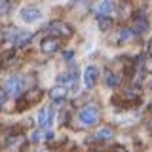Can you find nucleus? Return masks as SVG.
Instances as JSON below:
<instances>
[{
  "instance_id": "1",
  "label": "nucleus",
  "mask_w": 152,
  "mask_h": 152,
  "mask_svg": "<svg viewBox=\"0 0 152 152\" xmlns=\"http://www.w3.org/2000/svg\"><path fill=\"white\" fill-rule=\"evenodd\" d=\"M101 118V112H99V107L97 104H86L82 110L78 112V120L82 126L89 127V126H95Z\"/></svg>"
},
{
  "instance_id": "2",
  "label": "nucleus",
  "mask_w": 152,
  "mask_h": 152,
  "mask_svg": "<svg viewBox=\"0 0 152 152\" xmlns=\"http://www.w3.org/2000/svg\"><path fill=\"white\" fill-rule=\"evenodd\" d=\"M78 78H80V76H78V69L72 66L70 70H66V72H63V74L59 76V86L76 91V89H78Z\"/></svg>"
},
{
  "instance_id": "3",
  "label": "nucleus",
  "mask_w": 152,
  "mask_h": 152,
  "mask_svg": "<svg viewBox=\"0 0 152 152\" xmlns=\"http://www.w3.org/2000/svg\"><path fill=\"white\" fill-rule=\"evenodd\" d=\"M46 31L50 32V34H53V36H70L72 34L70 25H66L63 21H51L50 25L46 27Z\"/></svg>"
},
{
  "instance_id": "4",
  "label": "nucleus",
  "mask_w": 152,
  "mask_h": 152,
  "mask_svg": "<svg viewBox=\"0 0 152 152\" xmlns=\"http://www.w3.org/2000/svg\"><path fill=\"white\" fill-rule=\"evenodd\" d=\"M40 17H42V12L36 6H25L19 10V19H23L25 23H36Z\"/></svg>"
},
{
  "instance_id": "5",
  "label": "nucleus",
  "mask_w": 152,
  "mask_h": 152,
  "mask_svg": "<svg viewBox=\"0 0 152 152\" xmlns=\"http://www.w3.org/2000/svg\"><path fill=\"white\" fill-rule=\"evenodd\" d=\"M23 89H25V82L19 76H12V78L6 82V93L13 95V97H21Z\"/></svg>"
},
{
  "instance_id": "6",
  "label": "nucleus",
  "mask_w": 152,
  "mask_h": 152,
  "mask_svg": "<svg viewBox=\"0 0 152 152\" xmlns=\"http://www.w3.org/2000/svg\"><path fill=\"white\" fill-rule=\"evenodd\" d=\"M97 80H99V69L95 65H89V66H86V70H84V86L88 89H91L95 84H97Z\"/></svg>"
},
{
  "instance_id": "7",
  "label": "nucleus",
  "mask_w": 152,
  "mask_h": 152,
  "mask_svg": "<svg viewBox=\"0 0 152 152\" xmlns=\"http://www.w3.org/2000/svg\"><path fill=\"white\" fill-rule=\"evenodd\" d=\"M38 126L42 127V129H50L51 126H53V110H51L50 107L42 108L40 114H38Z\"/></svg>"
},
{
  "instance_id": "8",
  "label": "nucleus",
  "mask_w": 152,
  "mask_h": 152,
  "mask_svg": "<svg viewBox=\"0 0 152 152\" xmlns=\"http://www.w3.org/2000/svg\"><path fill=\"white\" fill-rule=\"evenodd\" d=\"M93 12L97 13L99 17L110 15V13L114 12V0H99V2L93 6Z\"/></svg>"
},
{
  "instance_id": "9",
  "label": "nucleus",
  "mask_w": 152,
  "mask_h": 152,
  "mask_svg": "<svg viewBox=\"0 0 152 152\" xmlns=\"http://www.w3.org/2000/svg\"><path fill=\"white\" fill-rule=\"evenodd\" d=\"M59 46H61V42H59V38L57 36H48L42 40V51L48 55H51V53H55L57 50H59Z\"/></svg>"
},
{
  "instance_id": "10",
  "label": "nucleus",
  "mask_w": 152,
  "mask_h": 152,
  "mask_svg": "<svg viewBox=\"0 0 152 152\" xmlns=\"http://www.w3.org/2000/svg\"><path fill=\"white\" fill-rule=\"evenodd\" d=\"M114 137V129L110 126H103L101 129H97V133L93 135V139L95 141H108V139H112Z\"/></svg>"
},
{
  "instance_id": "11",
  "label": "nucleus",
  "mask_w": 152,
  "mask_h": 152,
  "mask_svg": "<svg viewBox=\"0 0 152 152\" xmlns=\"http://www.w3.org/2000/svg\"><path fill=\"white\" fill-rule=\"evenodd\" d=\"M53 137V133H51L50 129H42L40 127V131H34L31 135V141H34V142H40V141H46V139H51Z\"/></svg>"
},
{
  "instance_id": "12",
  "label": "nucleus",
  "mask_w": 152,
  "mask_h": 152,
  "mask_svg": "<svg viewBox=\"0 0 152 152\" xmlns=\"http://www.w3.org/2000/svg\"><path fill=\"white\" fill-rule=\"evenodd\" d=\"M118 84H120L118 76L114 74L112 70H104V86H107V88H118Z\"/></svg>"
},
{
  "instance_id": "13",
  "label": "nucleus",
  "mask_w": 152,
  "mask_h": 152,
  "mask_svg": "<svg viewBox=\"0 0 152 152\" xmlns=\"http://www.w3.org/2000/svg\"><path fill=\"white\" fill-rule=\"evenodd\" d=\"M65 95H66V88H63V86H57V88L50 89V97L53 101H63Z\"/></svg>"
},
{
  "instance_id": "14",
  "label": "nucleus",
  "mask_w": 152,
  "mask_h": 152,
  "mask_svg": "<svg viewBox=\"0 0 152 152\" xmlns=\"http://www.w3.org/2000/svg\"><path fill=\"white\" fill-rule=\"evenodd\" d=\"M135 38V32L131 31V28H122L120 32H118V40L120 42H129Z\"/></svg>"
},
{
  "instance_id": "15",
  "label": "nucleus",
  "mask_w": 152,
  "mask_h": 152,
  "mask_svg": "<svg viewBox=\"0 0 152 152\" xmlns=\"http://www.w3.org/2000/svg\"><path fill=\"white\" fill-rule=\"evenodd\" d=\"M21 141H23V137H21V135H17V137H10L6 145L10 146V150H13V152H15V148H17L19 145H21Z\"/></svg>"
},
{
  "instance_id": "16",
  "label": "nucleus",
  "mask_w": 152,
  "mask_h": 152,
  "mask_svg": "<svg viewBox=\"0 0 152 152\" xmlns=\"http://www.w3.org/2000/svg\"><path fill=\"white\" fill-rule=\"evenodd\" d=\"M146 27H148V25H146L145 19H137V23H135V31H133V32H135V34H141V32H145V31H146Z\"/></svg>"
},
{
  "instance_id": "17",
  "label": "nucleus",
  "mask_w": 152,
  "mask_h": 152,
  "mask_svg": "<svg viewBox=\"0 0 152 152\" xmlns=\"http://www.w3.org/2000/svg\"><path fill=\"white\" fill-rule=\"evenodd\" d=\"M110 25H112V19L108 17V15H104V17H101V19H99V27H101L103 31L110 28Z\"/></svg>"
},
{
  "instance_id": "18",
  "label": "nucleus",
  "mask_w": 152,
  "mask_h": 152,
  "mask_svg": "<svg viewBox=\"0 0 152 152\" xmlns=\"http://www.w3.org/2000/svg\"><path fill=\"white\" fill-rule=\"evenodd\" d=\"M6 101H8V93H6V91H2V89H0V108H2L4 104H6Z\"/></svg>"
},
{
  "instance_id": "19",
  "label": "nucleus",
  "mask_w": 152,
  "mask_h": 152,
  "mask_svg": "<svg viewBox=\"0 0 152 152\" xmlns=\"http://www.w3.org/2000/svg\"><path fill=\"white\" fill-rule=\"evenodd\" d=\"M74 53H72V51H66V53H65V59H70V57H72Z\"/></svg>"
},
{
  "instance_id": "20",
  "label": "nucleus",
  "mask_w": 152,
  "mask_h": 152,
  "mask_svg": "<svg viewBox=\"0 0 152 152\" xmlns=\"http://www.w3.org/2000/svg\"><path fill=\"white\" fill-rule=\"evenodd\" d=\"M116 152H126V150H124V148H118V150H116Z\"/></svg>"
},
{
  "instance_id": "21",
  "label": "nucleus",
  "mask_w": 152,
  "mask_h": 152,
  "mask_svg": "<svg viewBox=\"0 0 152 152\" xmlns=\"http://www.w3.org/2000/svg\"><path fill=\"white\" fill-rule=\"evenodd\" d=\"M150 88H152V76H150Z\"/></svg>"
},
{
  "instance_id": "22",
  "label": "nucleus",
  "mask_w": 152,
  "mask_h": 152,
  "mask_svg": "<svg viewBox=\"0 0 152 152\" xmlns=\"http://www.w3.org/2000/svg\"><path fill=\"white\" fill-rule=\"evenodd\" d=\"M150 131H152V127H150Z\"/></svg>"
}]
</instances>
